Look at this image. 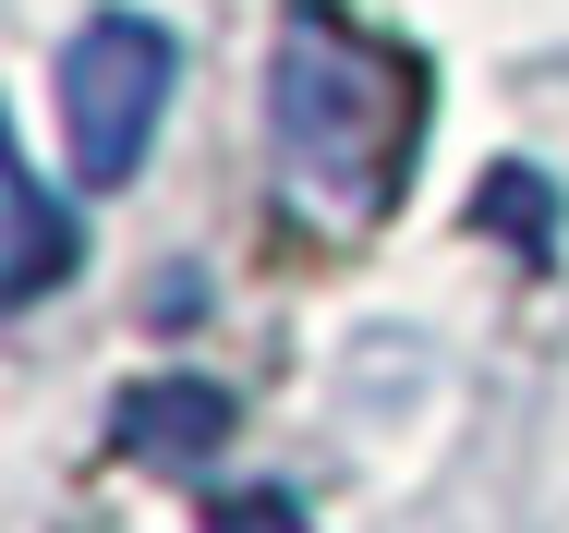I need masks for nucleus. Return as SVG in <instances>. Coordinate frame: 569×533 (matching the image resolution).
<instances>
[{"label": "nucleus", "instance_id": "obj_4", "mask_svg": "<svg viewBox=\"0 0 569 533\" xmlns=\"http://www.w3.org/2000/svg\"><path fill=\"white\" fill-rule=\"evenodd\" d=\"M0 207H12V279H0V304L24 316V304H49V292L73 279V207H61L24 158H0Z\"/></svg>", "mask_w": 569, "mask_h": 533}, {"label": "nucleus", "instance_id": "obj_5", "mask_svg": "<svg viewBox=\"0 0 569 533\" xmlns=\"http://www.w3.org/2000/svg\"><path fill=\"white\" fill-rule=\"evenodd\" d=\"M472 218H497V230H521V243H533V255H546V182H533V170H521V158H509V170H497V182H485V195H472Z\"/></svg>", "mask_w": 569, "mask_h": 533}, {"label": "nucleus", "instance_id": "obj_3", "mask_svg": "<svg viewBox=\"0 0 569 533\" xmlns=\"http://www.w3.org/2000/svg\"><path fill=\"white\" fill-rule=\"evenodd\" d=\"M110 436H121V461H146V473H194L230 436V388H207V376H146V388H121Z\"/></svg>", "mask_w": 569, "mask_h": 533}, {"label": "nucleus", "instance_id": "obj_2", "mask_svg": "<svg viewBox=\"0 0 569 533\" xmlns=\"http://www.w3.org/2000/svg\"><path fill=\"white\" fill-rule=\"evenodd\" d=\"M170 73H182V49H170V24H146V12H98V24L73 37V61H61V134H73V170H86L98 195L146 170L158 109H170Z\"/></svg>", "mask_w": 569, "mask_h": 533}, {"label": "nucleus", "instance_id": "obj_1", "mask_svg": "<svg viewBox=\"0 0 569 533\" xmlns=\"http://www.w3.org/2000/svg\"><path fill=\"white\" fill-rule=\"evenodd\" d=\"M267 146H279V207L303 230H328V243L376 230L412 182V146H425L412 49L363 37L328 0L279 12V37H267Z\"/></svg>", "mask_w": 569, "mask_h": 533}]
</instances>
